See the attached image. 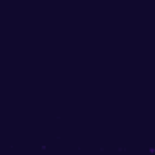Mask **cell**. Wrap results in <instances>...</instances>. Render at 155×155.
<instances>
[]
</instances>
